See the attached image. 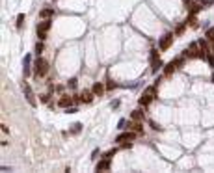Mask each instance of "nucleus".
I'll return each mask as SVG.
<instances>
[{
    "instance_id": "4be33fe9",
    "label": "nucleus",
    "mask_w": 214,
    "mask_h": 173,
    "mask_svg": "<svg viewBox=\"0 0 214 173\" xmlns=\"http://www.w3.org/2000/svg\"><path fill=\"white\" fill-rule=\"evenodd\" d=\"M48 101V95H41V102H47Z\"/></svg>"
},
{
    "instance_id": "6e6552de",
    "label": "nucleus",
    "mask_w": 214,
    "mask_h": 173,
    "mask_svg": "<svg viewBox=\"0 0 214 173\" xmlns=\"http://www.w3.org/2000/svg\"><path fill=\"white\" fill-rule=\"evenodd\" d=\"M52 15H54V10H52V7H45V10H41V13H39L41 19H48V17H52Z\"/></svg>"
},
{
    "instance_id": "423d86ee",
    "label": "nucleus",
    "mask_w": 214,
    "mask_h": 173,
    "mask_svg": "<svg viewBox=\"0 0 214 173\" xmlns=\"http://www.w3.org/2000/svg\"><path fill=\"white\" fill-rule=\"evenodd\" d=\"M93 95H95V93H93V89H91V91H89V89H84L82 95H80V97H82V102H91V101H93Z\"/></svg>"
},
{
    "instance_id": "9b49d317",
    "label": "nucleus",
    "mask_w": 214,
    "mask_h": 173,
    "mask_svg": "<svg viewBox=\"0 0 214 173\" xmlns=\"http://www.w3.org/2000/svg\"><path fill=\"white\" fill-rule=\"evenodd\" d=\"M58 106H62V108H67V106H71V97H62L58 102Z\"/></svg>"
},
{
    "instance_id": "0eeeda50",
    "label": "nucleus",
    "mask_w": 214,
    "mask_h": 173,
    "mask_svg": "<svg viewBox=\"0 0 214 173\" xmlns=\"http://www.w3.org/2000/svg\"><path fill=\"white\" fill-rule=\"evenodd\" d=\"M104 169H110V158L101 160V162L97 164V171H104Z\"/></svg>"
},
{
    "instance_id": "f257e3e1",
    "label": "nucleus",
    "mask_w": 214,
    "mask_h": 173,
    "mask_svg": "<svg viewBox=\"0 0 214 173\" xmlns=\"http://www.w3.org/2000/svg\"><path fill=\"white\" fill-rule=\"evenodd\" d=\"M34 67H36V75L37 76H45L47 71H48V63H47V60H43V58H39Z\"/></svg>"
},
{
    "instance_id": "f8f14e48",
    "label": "nucleus",
    "mask_w": 214,
    "mask_h": 173,
    "mask_svg": "<svg viewBox=\"0 0 214 173\" xmlns=\"http://www.w3.org/2000/svg\"><path fill=\"white\" fill-rule=\"evenodd\" d=\"M143 93L149 95V97H155V95H157V88H155V86H149V88H145Z\"/></svg>"
},
{
    "instance_id": "f03ea898",
    "label": "nucleus",
    "mask_w": 214,
    "mask_h": 173,
    "mask_svg": "<svg viewBox=\"0 0 214 173\" xmlns=\"http://www.w3.org/2000/svg\"><path fill=\"white\" fill-rule=\"evenodd\" d=\"M171 43H173V36H171V34H166L164 37H160L158 48H160V50H168V48L171 47Z\"/></svg>"
},
{
    "instance_id": "7ed1b4c3",
    "label": "nucleus",
    "mask_w": 214,
    "mask_h": 173,
    "mask_svg": "<svg viewBox=\"0 0 214 173\" xmlns=\"http://www.w3.org/2000/svg\"><path fill=\"white\" fill-rule=\"evenodd\" d=\"M24 95H26V99H28V102H30V104L32 106H36L37 104V102H36V99H34V93H32V88H30V86L28 84H24Z\"/></svg>"
},
{
    "instance_id": "f3484780",
    "label": "nucleus",
    "mask_w": 214,
    "mask_h": 173,
    "mask_svg": "<svg viewBox=\"0 0 214 173\" xmlns=\"http://www.w3.org/2000/svg\"><path fill=\"white\" fill-rule=\"evenodd\" d=\"M76 84H78V80H76V78H71L69 82H67V86H69L71 89H75V88H76Z\"/></svg>"
},
{
    "instance_id": "2eb2a0df",
    "label": "nucleus",
    "mask_w": 214,
    "mask_h": 173,
    "mask_svg": "<svg viewBox=\"0 0 214 173\" xmlns=\"http://www.w3.org/2000/svg\"><path fill=\"white\" fill-rule=\"evenodd\" d=\"M130 117H132L134 121H142V117H143V116H142V112H140V110H134L132 114H130Z\"/></svg>"
},
{
    "instance_id": "dca6fc26",
    "label": "nucleus",
    "mask_w": 214,
    "mask_h": 173,
    "mask_svg": "<svg viewBox=\"0 0 214 173\" xmlns=\"http://www.w3.org/2000/svg\"><path fill=\"white\" fill-rule=\"evenodd\" d=\"M80 130H82V125H80V123H75L73 128H71V132H73V134H78Z\"/></svg>"
},
{
    "instance_id": "aec40b11",
    "label": "nucleus",
    "mask_w": 214,
    "mask_h": 173,
    "mask_svg": "<svg viewBox=\"0 0 214 173\" xmlns=\"http://www.w3.org/2000/svg\"><path fill=\"white\" fill-rule=\"evenodd\" d=\"M207 37H209L210 41H214V28H209V30H207Z\"/></svg>"
},
{
    "instance_id": "9d476101",
    "label": "nucleus",
    "mask_w": 214,
    "mask_h": 173,
    "mask_svg": "<svg viewBox=\"0 0 214 173\" xmlns=\"http://www.w3.org/2000/svg\"><path fill=\"white\" fill-rule=\"evenodd\" d=\"M24 76H28L30 75V54H26V58H24Z\"/></svg>"
},
{
    "instance_id": "a211bd4d",
    "label": "nucleus",
    "mask_w": 214,
    "mask_h": 173,
    "mask_svg": "<svg viewBox=\"0 0 214 173\" xmlns=\"http://www.w3.org/2000/svg\"><path fill=\"white\" fill-rule=\"evenodd\" d=\"M130 127H132V130H134V132H142V125H140V123H132Z\"/></svg>"
},
{
    "instance_id": "20e7f679",
    "label": "nucleus",
    "mask_w": 214,
    "mask_h": 173,
    "mask_svg": "<svg viewBox=\"0 0 214 173\" xmlns=\"http://www.w3.org/2000/svg\"><path fill=\"white\" fill-rule=\"evenodd\" d=\"M136 138V132H125V134H119L116 138V142H132Z\"/></svg>"
},
{
    "instance_id": "1a4fd4ad",
    "label": "nucleus",
    "mask_w": 214,
    "mask_h": 173,
    "mask_svg": "<svg viewBox=\"0 0 214 173\" xmlns=\"http://www.w3.org/2000/svg\"><path fill=\"white\" fill-rule=\"evenodd\" d=\"M93 93H95V95H102V93H104V86H102V82H95V84H93Z\"/></svg>"
},
{
    "instance_id": "4468645a",
    "label": "nucleus",
    "mask_w": 214,
    "mask_h": 173,
    "mask_svg": "<svg viewBox=\"0 0 214 173\" xmlns=\"http://www.w3.org/2000/svg\"><path fill=\"white\" fill-rule=\"evenodd\" d=\"M153 58H155V62H153V73H157L158 67H162V62H158V60H157V54H155V52H153Z\"/></svg>"
},
{
    "instance_id": "6ab92c4d",
    "label": "nucleus",
    "mask_w": 214,
    "mask_h": 173,
    "mask_svg": "<svg viewBox=\"0 0 214 173\" xmlns=\"http://www.w3.org/2000/svg\"><path fill=\"white\" fill-rule=\"evenodd\" d=\"M43 48H45V47H43V43L39 41L37 45H36V54H41V52H43Z\"/></svg>"
},
{
    "instance_id": "5701e85b",
    "label": "nucleus",
    "mask_w": 214,
    "mask_h": 173,
    "mask_svg": "<svg viewBox=\"0 0 214 173\" xmlns=\"http://www.w3.org/2000/svg\"><path fill=\"white\" fill-rule=\"evenodd\" d=\"M212 47H214V41H212Z\"/></svg>"
},
{
    "instance_id": "412c9836",
    "label": "nucleus",
    "mask_w": 214,
    "mask_h": 173,
    "mask_svg": "<svg viewBox=\"0 0 214 173\" xmlns=\"http://www.w3.org/2000/svg\"><path fill=\"white\" fill-rule=\"evenodd\" d=\"M22 21H24V15L21 13L19 17H17V26H22Z\"/></svg>"
},
{
    "instance_id": "39448f33",
    "label": "nucleus",
    "mask_w": 214,
    "mask_h": 173,
    "mask_svg": "<svg viewBox=\"0 0 214 173\" xmlns=\"http://www.w3.org/2000/svg\"><path fill=\"white\" fill-rule=\"evenodd\" d=\"M48 28H50V22H48V21L43 22V24H39V26H37V36L43 39V37H45V34L48 32Z\"/></svg>"
},
{
    "instance_id": "ddd939ff",
    "label": "nucleus",
    "mask_w": 214,
    "mask_h": 173,
    "mask_svg": "<svg viewBox=\"0 0 214 173\" xmlns=\"http://www.w3.org/2000/svg\"><path fill=\"white\" fill-rule=\"evenodd\" d=\"M151 99H153V97H149V95H145V93H143V95H142V97H140V104H142V106H143V104H145V106H147V104H149V102H151Z\"/></svg>"
}]
</instances>
